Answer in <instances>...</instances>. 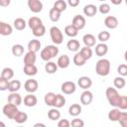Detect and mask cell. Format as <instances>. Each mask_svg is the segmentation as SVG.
Segmentation results:
<instances>
[{
	"instance_id": "obj_1",
	"label": "cell",
	"mask_w": 127,
	"mask_h": 127,
	"mask_svg": "<svg viewBox=\"0 0 127 127\" xmlns=\"http://www.w3.org/2000/svg\"><path fill=\"white\" fill-rule=\"evenodd\" d=\"M105 95L106 98L109 102V104L113 107H118L120 104V100H121V96L119 94V92L117 91V88L115 87H107L105 90Z\"/></svg>"
},
{
	"instance_id": "obj_2",
	"label": "cell",
	"mask_w": 127,
	"mask_h": 127,
	"mask_svg": "<svg viewBox=\"0 0 127 127\" xmlns=\"http://www.w3.org/2000/svg\"><path fill=\"white\" fill-rule=\"evenodd\" d=\"M59 52L60 51H59V48L57 47V45H48L41 51L40 56L43 61L49 62L52 59H54L55 57H57Z\"/></svg>"
},
{
	"instance_id": "obj_3",
	"label": "cell",
	"mask_w": 127,
	"mask_h": 127,
	"mask_svg": "<svg viewBox=\"0 0 127 127\" xmlns=\"http://www.w3.org/2000/svg\"><path fill=\"white\" fill-rule=\"evenodd\" d=\"M110 62L107 59H100L95 64V71L100 76H106L110 72Z\"/></svg>"
},
{
	"instance_id": "obj_4",
	"label": "cell",
	"mask_w": 127,
	"mask_h": 127,
	"mask_svg": "<svg viewBox=\"0 0 127 127\" xmlns=\"http://www.w3.org/2000/svg\"><path fill=\"white\" fill-rule=\"evenodd\" d=\"M50 37L55 45H61L64 41V35L61 29L57 26H53L50 29Z\"/></svg>"
},
{
	"instance_id": "obj_5",
	"label": "cell",
	"mask_w": 127,
	"mask_h": 127,
	"mask_svg": "<svg viewBox=\"0 0 127 127\" xmlns=\"http://www.w3.org/2000/svg\"><path fill=\"white\" fill-rule=\"evenodd\" d=\"M2 111H3V114H4L7 118H9V119H14L15 115L19 112V109H18V106H17V105L8 102L7 104H5V105L3 106Z\"/></svg>"
},
{
	"instance_id": "obj_6",
	"label": "cell",
	"mask_w": 127,
	"mask_h": 127,
	"mask_svg": "<svg viewBox=\"0 0 127 127\" xmlns=\"http://www.w3.org/2000/svg\"><path fill=\"white\" fill-rule=\"evenodd\" d=\"M28 7L33 13H40L43 10V3L41 0H28Z\"/></svg>"
},
{
	"instance_id": "obj_7",
	"label": "cell",
	"mask_w": 127,
	"mask_h": 127,
	"mask_svg": "<svg viewBox=\"0 0 127 127\" xmlns=\"http://www.w3.org/2000/svg\"><path fill=\"white\" fill-rule=\"evenodd\" d=\"M61 89L64 94H72L76 90V85H75V83L73 81H69L68 80V81H64L62 84Z\"/></svg>"
},
{
	"instance_id": "obj_8",
	"label": "cell",
	"mask_w": 127,
	"mask_h": 127,
	"mask_svg": "<svg viewBox=\"0 0 127 127\" xmlns=\"http://www.w3.org/2000/svg\"><path fill=\"white\" fill-rule=\"evenodd\" d=\"M24 87H25V90L29 93H34L38 90V87H39V83L36 79H28L26 80V82L24 83Z\"/></svg>"
},
{
	"instance_id": "obj_9",
	"label": "cell",
	"mask_w": 127,
	"mask_h": 127,
	"mask_svg": "<svg viewBox=\"0 0 127 127\" xmlns=\"http://www.w3.org/2000/svg\"><path fill=\"white\" fill-rule=\"evenodd\" d=\"M93 100V94L88 89H84V91L80 95V102L83 105H89Z\"/></svg>"
},
{
	"instance_id": "obj_10",
	"label": "cell",
	"mask_w": 127,
	"mask_h": 127,
	"mask_svg": "<svg viewBox=\"0 0 127 127\" xmlns=\"http://www.w3.org/2000/svg\"><path fill=\"white\" fill-rule=\"evenodd\" d=\"M77 84H78V86H79L80 88H82V89H88V88L91 87V85H92V80H91L90 77L83 75V76H80V77L77 79Z\"/></svg>"
},
{
	"instance_id": "obj_11",
	"label": "cell",
	"mask_w": 127,
	"mask_h": 127,
	"mask_svg": "<svg viewBox=\"0 0 127 127\" xmlns=\"http://www.w3.org/2000/svg\"><path fill=\"white\" fill-rule=\"evenodd\" d=\"M71 24L74 27H76L78 30H82L85 27V18L82 15H75L72 18Z\"/></svg>"
},
{
	"instance_id": "obj_12",
	"label": "cell",
	"mask_w": 127,
	"mask_h": 127,
	"mask_svg": "<svg viewBox=\"0 0 127 127\" xmlns=\"http://www.w3.org/2000/svg\"><path fill=\"white\" fill-rule=\"evenodd\" d=\"M104 25L108 28V29H116L119 25L118 23V19L115 17V16H107L105 19H104Z\"/></svg>"
},
{
	"instance_id": "obj_13",
	"label": "cell",
	"mask_w": 127,
	"mask_h": 127,
	"mask_svg": "<svg viewBox=\"0 0 127 127\" xmlns=\"http://www.w3.org/2000/svg\"><path fill=\"white\" fill-rule=\"evenodd\" d=\"M69 64H70V59H69V57L67 55H62L61 57H59L58 62H57L58 66L60 68H63V69L68 67Z\"/></svg>"
},
{
	"instance_id": "obj_14",
	"label": "cell",
	"mask_w": 127,
	"mask_h": 127,
	"mask_svg": "<svg viewBox=\"0 0 127 127\" xmlns=\"http://www.w3.org/2000/svg\"><path fill=\"white\" fill-rule=\"evenodd\" d=\"M121 109L118 107H114L113 109H111L108 113V119L112 122H118L121 116Z\"/></svg>"
},
{
	"instance_id": "obj_15",
	"label": "cell",
	"mask_w": 127,
	"mask_h": 127,
	"mask_svg": "<svg viewBox=\"0 0 127 127\" xmlns=\"http://www.w3.org/2000/svg\"><path fill=\"white\" fill-rule=\"evenodd\" d=\"M7 100H8V102L13 103V104H15L17 106H19L22 103V101H23L22 96L18 92H10V94L8 95Z\"/></svg>"
},
{
	"instance_id": "obj_16",
	"label": "cell",
	"mask_w": 127,
	"mask_h": 127,
	"mask_svg": "<svg viewBox=\"0 0 127 127\" xmlns=\"http://www.w3.org/2000/svg\"><path fill=\"white\" fill-rule=\"evenodd\" d=\"M98 8L93 4H87L83 7V14L87 17H93L97 13Z\"/></svg>"
},
{
	"instance_id": "obj_17",
	"label": "cell",
	"mask_w": 127,
	"mask_h": 127,
	"mask_svg": "<svg viewBox=\"0 0 127 127\" xmlns=\"http://www.w3.org/2000/svg\"><path fill=\"white\" fill-rule=\"evenodd\" d=\"M86 59L84 58V56L80 53V52H76L75 55L73 56V59H72V62L73 64L76 65V66H82L85 64L86 63Z\"/></svg>"
},
{
	"instance_id": "obj_18",
	"label": "cell",
	"mask_w": 127,
	"mask_h": 127,
	"mask_svg": "<svg viewBox=\"0 0 127 127\" xmlns=\"http://www.w3.org/2000/svg\"><path fill=\"white\" fill-rule=\"evenodd\" d=\"M37 56L35 52L28 51L24 56V64H34L36 63Z\"/></svg>"
},
{
	"instance_id": "obj_19",
	"label": "cell",
	"mask_w": 127,
	"mask_h": 127,
	"mask_svg": "<svg viewBox=\"0 0 127 127\" xmlns=\"http://www.w3.org/2000/svg\"><path fill=\"white\" fill-rule=\"evenodd\" d=\"M23 71L28 76H34L38 73V67L35 65V64H24Z\"/></svg>"
},
{
	"instance_id": "obj_20",
	"label": "cell",
	"mask_w": 127,
	"mask_h": 127,
	"mask_svg": "<svg viewBox=\"0 0 127 127\" xmlns=\"http://www.w3.org/2000/svg\"><path fill=\"white\" fill-rule=\"evenodd\" d=\"M37 102H38V99L36 95H34L33 93H29L24 97V104L27 107H34L37 104Z\"/></svg>"
},
{
	"instance_id": "obj_21",
	"label": "cell",
	"mask_w": 127,
	"mask_h": 127,
	"mask_svg": "<svg viewBox=\"0 0 127 127\" xmlns=\"http://www.w3.org/2000/svg\"><path fill=\"white\" fill-rule=\"evenodd\" d=\"M82 42L84 44V46L86 47H94L95 43H96V39L92 34H85L82 37Z\"/></svg>"
},
{
	"instance_id": "obj_22",
	"label": "cell",
	"mask_w": 127,
	"mask_h": 127,
	"mask_svg": "<svg viewBox=\"0 0 127 127\" xmlns=\"http://www.w3.org/2000/svg\"><path fill=\"white\" fill-rule=\"evenodd\" d=\"M66 48L69 52H73V53H76L79 51L80 49V44L77 40H74V39H71L69 40L67 43H66Z\"/></svg>"
},
{
	"instance_id": "obj_23",
	"label": "cell",
	"mask_w": 127,
	"mask_h": 127,
	"mask_svg": "<svg viewBox=\"0 0 127 127\" xmlns=\"http://www.w3.org/2000/svg\"><path fill=\"white\" fill-rule=\"evenodd\" d=\"M13 32V28L11 25L5 23V22H0V34L2 36H9Z\"/></svg>"
},
{
	"instance_id": "obj_24",
	"label": "cell",
	"mask_w": 127,
	"mask_h": 127,
	"mask_svg": "<svg viewBox=\"0 0 127 127\" xmlns=\"http://www.w3.org/2000/svg\"><path fill=\"white\" fill-rule=\"evenodd\" d=\"M108 52V46L105 43H100L95 46V54L98 57H103Z\"/></svg>"
},
{
	"instance_id": "obj_25",
	"label": "cell",
	"mask_w": 127,
	"mask_h": 127,
	"mask_svg": "<svg viewBox=\"0 0 127 127\" xmlns=\"http://www.w3.org/2000/svg\"><path fill=\"white\" fill-rule=\"evenodd\" d=\"M78 31H79V30H78L76 27H74L72 24H71V25H67V26H65V28H64V33H65V35H66L67 37H70V38L76 37L77 34H78Z\"/></svg>"
},
{
	"instance_id": "obj_26",
	"label": "cell",
	"mask_w": 127,
	"mask_h": 127,
	"mask_svg": "<svg viewBox=\"0 0 127 127\" xmlns=\"http://www.w3.org/2000/svg\"><path fill=\"white\" fill-rule=\"evenodd\" d=\"M41 25H43L42 20H41L39 17H36V16L31 17V18L29 19V21H28V26L30 27L31 30H34V29L38 28V27L41 26Z\"/></svg>"
},
{
	"instance_id": "obj_27",
	"label": "cell",
	"mask_w": 127,
	"mask_h": 127,
	"mask_svg": "<svg viewBox=\"0 0 127 127\" xmlns=\"http://www.w3.org/2000/svg\"><path fill=\"white\" fill-rule=\"evenodd\" d=\"M56 97H57V94L56 93H54V92H48L45 95V97H44V101H45L46 105L54 107L55 101H56Z\"/></svg>"
},
{
	"instance_id": "obj_28",
	"label": "cell",
	"mask_w": 127,
	"mask_h": 127,
	"mask_svg": "<svg viewBox=\"0 0 127 127\" xmlns=\"http://www.w3.org/2000/svg\"><path fill=\"white\" fill-rule=\"evenodd\" d=\"M40 49H41V42L39 40L33 39L28 43V51L37 53L38 51H40Z\"/></svg>"
},
{
	"instance_id": "obj_29",
	"label": "cell",
	"mask_w": 127,
	"mask_h": 127,
	"mask_svg": "<svg viewBox=\"0 0 127 127\" xmlns=\"http://www.w3.org/2000/svg\"><path fill=\"white\" fill-rule=\"evenodd\" d=\"M58 67H59L58 64L54 62H51V61L47 62V64H45V70L47 73H50V74L55 73L58 70Z\"/></svg>"
},
{
	"instance_id": "obj_30",
	"label": "cell",
	"mask_w": 127,
	"mask_h": 127,
	"mask_svg": "<svg viewBox=\"0 0 127 127\" xmlns=\"http://www.w3.org/2000/svg\"><path fill=\"white\" fill-rule=\"evenodd\" d=\"M68 113H69V115L74 116V117L77 116V115H79L81 113V106L78 103L71 104L69 106V108H68Z\"/></svg>"
},
{
	"instance_id": "obj_31",
	"label": "cell",
	"mask_w": 127,
	"mask_h": 127,
	"mask_svg": "<svg viewBox=\"0 0 127 127\" xmlns=\"http://www.w3.org/2000/svg\"><path fill=\"white\" fill-rule=\"evenodd\" d=\"M48 117L53 120V121H56V120H59L61 118V112L59 111V108L57 107H54V108H51L48 112Z\"/></svg>"
},
{
	"instance_id": "obj_32",
	"label": "cell",
	"mask_w": 127,
	"mask_h": 127,
	"mask_svg": "<svg viewBox=\"0 0 127 127\" xmlns=\"http://www.w3.org/2000/svg\"><path fill=\"white\" fill-rule=\"evenodd\" d=\"M13 24H14V28L16 30L22 31V30H24L26 28V26H27L28 23H26V21L23 18H16L14 20V23Z\"/></svg>"
},
{
	"instance_id": "obj_33",
	"label": "cell",
	"mask_w": 127,
	"mask_h": 127,
	"mask_svg": "<svg viewBox=\"0 0 127 127\" xmlns=\"http://www.w3.org/2000/svg\"><path fill=\"white\" fill-rule=\"evenodd\" d=\"M27 119H28V114H27L26 112L19 111V112L15 115V117H14V119H13V120H14L16 123L22 124V123H25V122L27 121Z\"/></svg>"
},
{
	"instance_id": "obj_34",
	"label": "cell",
	"mask_w": 127,
	"mask_h": 127,
	"mask_svg": "<svg viewBox=\"0 0 127 127\" xmlns=\"http://www.w3.org/2000/svg\"><path fill=\"white\" fill-rule=\"evenodd\" d=\"M61 14H62V12H60L59 10H57L56 8H52L51 10H50V13H49V17H50V19H51V21L52 22H58L59 20H60V18H61Z\"/></svg>"
},
{
	"instance_id": "obj_35",
	"label": "cell",
	"mask_w": 127,
	"mask_h": 127,
	"mask_svg": "<svg viewBox=\"0 0 127 127\" xmlns=\"http://www.w3.org/2000/svg\"><path fill=\"white\" fill-rule=\"evenodd\" d=\"M21 88V81L18 80V79H13L10 81V84H9V88L8 90L10 92H17L19 89Z\"/></svg>"
},
{
	"instance_id": "obj_36",
	"label": "cell",
	"mask_w": 127,
	"mask_h": 127,
	"mask_svg": "<svg viewBox=\"0 0 127 127\" xmlns=\"http://www.w3.org/2000/svg\"><path fill=\"white\" fill-rule=\"evenodd\" d=\"M113 84H114V86H115V88H117V89H121V88H123L124 86H125V84H126V80L124 79V77L123 76H116L115 78H114V80H113Z\"/></svg>"
},
{
	"instance_id": "obj_37",
	"label": "cell",
	"mask_w": 127,
	"mask_h": 127,
	"mask_svg": "<svg viewBox=\"0 0 127 127\" xmlns=\"http://www.w3.org/2000/svg\"><path fill=\"white\" fill-rule=\"evenodd\" d=\"M12 54L15 57H21L24 54V47L20 44H16L12 47Z\"/></svg>"
},
{
	"instance_id": "obj_38",
	"label": "cell",
	"mask_w": 127,
	"mask_h": 127,
	"mask_svg": "<svg viewBox=\"0 0 127 127\" xmlns=\"http://www.w3.org/2000/svg\"><path fill=\"white\" fill-rule=\"evenodd\" d=\"M65 104V98L64 95L62 94H57V97H56V101H55V105L54 107H57V108H62L64 107Z\"/></svg>"
},
{
	"instance_id": "obj_39",
	"label": "cell",
	"mask_w": 127,
	"mask_h": 127,
	"mask_svg": "<svg viewBox=\"0 0 127 127\" xmlns=\"http://www.w3.org/2000/svg\"><path fill=\"white\" fill-rule=\"evenodd\" d=\"M66 6H67V3L64 0H57L54 3V8H56L60 12H64L66 9Z\"/></svg>"
},
{
	"instance_id": "obj_40",
	"label": "cell",
	"mask_w": 127,
	"mask_h": 127,
	"mask_svg": "<svg viewBox=\"0 0 127 127\" xmlns=\"http://www.w3.org/2000/svg\"><path fill=\"white\" fill-rule=\"evenodd\" d=\"M32 33H33V35H34L35 37L41 38V37H43V36L46 34V27H45L44 25H41V26H39L38 28L32 30Z\"/></svg>"
},
{
	"instance_id": "obj_41",
	"label": "cell",
	"mask_w": 127,
	"mask_h": 127,
	"mask_svg": "<svg viewBox=\"0 0 127 127\" xmlns=\"http://www.w3.org/2000/svg\"><path fill=\"white\" fill-rule=\"evenodd\" d=\"M1 76L7 79H11L14 76V70L11 67H4L1 71Z\"/></svg>"
},
{
	"instance_id": "obj_42",
	"label": "cell",
	"mask_w": 127,
	"mask_h": 127,
	"mask_svg": "<svg viewBox=\"0 0 127 127\" xmlns=\"http://www.w3.org/2000/svg\"><path fill=\"white\" fill-rule=\"evenodd\" d=\"M97 39L100 41V43H105L110 39V33L107 32V31H101L98 34Z\"/></svg>"
},
{
	"instance_id": "obj_43",
	"label": "cell",
	"mask_w": 127,
	"mask_h": 127,
	"mask_svg": "<svg viewBox=\"0 0 127 127\" xmlns=\"http://www.w3.org/2000/svg\"><path fill=\"white\" fill-rule=\"evenodd\" d=\"M79 52L84 56V58L86 59V60H89V59H91V57H92V50L90 49V47H83V48H81L80 50H79Z\"/></svg>"
},
{
	"instance_id": "obj_44",
	"label": "cell",
	"mask_w": 127,
	"mask_h": 127,
	"mask_svg": "<svg viewBox=\"0 0 127 127\" xmlns=\"http://www.w3.org/2000/svg\"><path fill=\"white\" fill-rule=\"evenodd\" d=\"M9 84H10L9 79L0 76V90H2V91L7 90L9 88Z\"/></svg>"
},
{
	"instance_id": "obj_45",
	"label": "cell",
	"mask_w": 127,
	"mask_h": 127,
	"mask_svg": "<svg viewBox=\"0 0 127 127\" xmlns=\"http://www.w3.org/2000/svg\"><path fill=\"white\" fill-rule=\"evenodd\" d=\"M98 11H99L101 14L106 15V14H108V13L110 12V5L107 4V3H102V4H100V6L98 7Z\"/></svg>"
},
{
	"instance_id": "obj_46",
	"label": "cell",
	"mask_w": 127,
	"mask_h": 127,
	"mask_svg": "<svg viewBox=\"0 0 127 127\" xmlns=\"http://www.w3.org/2000/svg\"><path fill=\"white\" fill-rule=\"evenodd\" d=\"M117 72L121 76H127V64H121L117 67Z\"/></svg>"
},
{
	"instance_id": "obj_47",
	"label": "cell",
	"mask_w": 127,
	"mask_h": 127,
	"mask_svg": "<svg viewBox=\"0 0 127 127\" xmlns=\"http://www.w3.org/2000/svg\"><path fill=\"white\" fill-rule=\"evenodd\" d=\"M118 122L122 127H127V112H121V116Z\"/></svg>"
},
{
	"instance_id": "obj_48",
	"label": "cell",
	"mask_w": 127,
	"mask_h": 127,
	"mask_svg": "<svg viewBox=\"0 0 127 127\" xmlns=\"http://www.w3.org/2000/svg\"><path fill=\"white\" fill-rule=\"evenodd\" d=\"M118 108H120L121 110H127V96L126 95L121 96V100H120V104Z\"/></svg>"
},
{
	"instance_id": "obj_49",
	"label": "cell",
	"mask_w": 127,
	"mask_h": 127,
	"mask_svg": "<svg viewBox=\"0 0 127 127\" xmlns=\"http://www.w3.org/2000/svg\"><path fill=\"white\" fill-rule=\"evenodd\" d=\"M70 125H71L72 127H83V126H84V122H83L81 119L75 118V119H72V120H71Z\"/></svg>"
},
{
	"instance_id": "obj_50",
	"label": "cell",
	"mask_w": 127,
	"mask_h": 127,
	"mask_svg": "<svg viewBox=\"0 0 127 127\" xmlns=\"http://www.w3.org/2000/svg\"><path fill=\"white\" fill-rule=\"evenodd\" d=\"M59 127H69L70 126V122L67 119H61L58 123Z\"/></svg>"
},
{
	"instance_id": "obj_51",
	"label": "cell",
	"mask_w": 127,
	"mask_h": 127,
	"mask_svg": "<svg viewBox=\"0 0 127 127\" xmlns=\"http://www.w3.org/2000/svg\"><path fill=\"white\" fill-rule=\"evenodd\" d=\"M80 3V0H67V4L70 7H77Z\"/></svg>"
},
{
	"instance_id": "obj_52",
	"label": "cell",
	"mask_w": 127,
	"mask_h": 127,
	"mask_svg": "<svg viewBox=\"0 0 127 127\" xmlns=\"http://www.w3.org/2000/svg\"><path fill=\"white\" fill-rule=\"evenodd\" d=\"M11 3V0H0V6L2 7H7Z\"/></svg>"
},
{
	"instance_id": "obj_53",
	"label": "cell",
	"mask_w": 127,
	"mask_h": 127,
	"mask_svg": "<svg viewBox=\"0 0 127 127\" xmlns=\"http://www.w3.org/2000/svg\"><path fill=\"white\" fill-rule=\"evenodd\" d=\"M113 5H120L122 3V0H110Z\"/></svg>"
},
{
	"instance_id": "obj_54",
	"label": "cell",
	"mask_w": 127,
	"mask_h": 127,
	"mask_svg": "<svg viewBox=\"0 0 127 127\" xmlns=\"http://www.w3.org/2000/svg\"><path fill=\"white\" fill-rule=\"evenodd\" d=\"M39 126H40V127H45L46 125L43 124V123H36V124L34 125V127H39Z\"/></svg>"
},
{
	"instance_id": "obj_55",
	"label": "cell",
	"mask_w": 127,
	"mask_h": 127,
	"mask_svg": "<svg viewBox=\"0 0 127 127\" xmlns=\"http://www.w3.org/2000/svg\"><path fill=\"white\" fill-rule=\"evenodd\" d=\"M124 59H125V61H126V63H127V51L124 53Z\"/></svg>"
},
{
	"instance_id": "obj_56",
	"label": "cell",
	"mask_w": 127,
	"mask_h": 127,
	"mask_svg": "<svg viewBox=\"0 0 127 127\" xmlns=\"http://www.w3.org/2000/svg\"><path fill=\"white\" fill-rule=\"evenodd\" d=\"M125 1V3H126V5H127V0H124Z\"/></svg>"
},
{
	"instance_id": "obj_57",
	"label": "cell",
	"mask_w": 127,
	"mask_h": 127,
	"mask_svg": "<svg viewBox=\"0 0 127 127\" xmlns=\"http://www.w3.org/2000/svg\"><path fill=\"white\" fill-rule=\"evenodd\" d=\"M98 1H103V2H104V1H106V0H98Z\"/></svg>"
}]
</instances>
